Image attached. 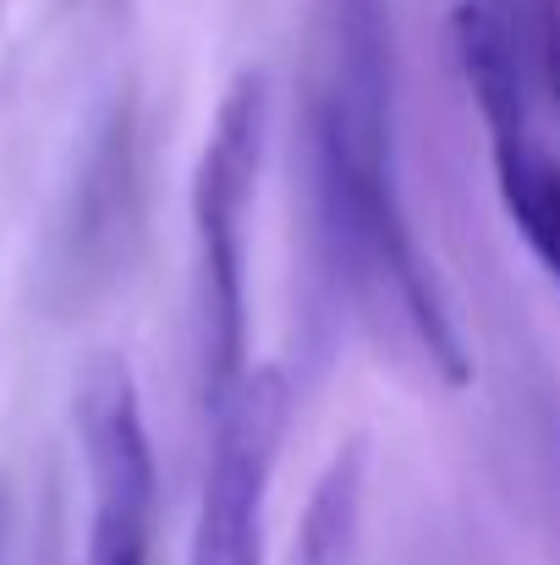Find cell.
I'll return each instance as SVG.
<instances>
[{
	"label": "cell",
	"mask_w": 560,
	"mask_h": 565,
	"mask_svg": "<svg viewBox=\"0 0 560 565\" xmlns=\"http://www.w3.org/2000/svg\"><path fill=\"white\" fill-rule=\"evenodd\" d=\"M303 143L336 269L373 324H390L429 374L462 390L473 379V358L395 188L390 28L379 0L325 6L303 94Z\"/></svg>",
	"instance_id": "6da1fadb"
},
{
	"label": "cell",
	"mask_w": 560,
	"mask_h": 565,
	"mask_svg": "<svg viewBox=\"0 0 560 565\" xmlns=\"http://www.w3.org/2000/svg\"><path fill=\"white\" fill-rule=\"evenodd\" d=\"M270 143V83L236 72L214 105L192 166V313H198V390L214 417L247 379V231Z\"/></svg>",
	"instance_id": "7a4b0ae2"
},
{
	"label": "cell",
	"mask_w": 560,
	"mask_h": 565,
	"mask_svg": "<svg viewBox=\"0 0 560 565\" xmlns=\"http://www.w3.org/2000/svg\"><path fill=\"white\" fill-rule=\"evenodd\" d=\"M72 423L88 472L83 565H149L160 478H155V445H149L138 379L116 352L83 363L72 384Z\"/></svg>",
	"instance_id": "3957f363"
},
{
	"label": "cell",
	"mask_w": 560,
	"mask_h": 565,
	"mask_svg": "<svg viewBox=\"0 0 560 565\" xmlns=\"http://www.w3.org/2000/svg\"><path fill=\"white\" fill-rule=\"evenodd\" d=\"M286 423L292 390L281 369H247V379L209 417V461L187 565H264V516Z\"/></svg>",
	"instance_id": "277c9868"
},
{
	"label": "cell",
	"mask_w": 560,
	"mask_h": 565,
	"mask_svg": "<svg viewBox=\"0 0 560 565\" xmlns=\"http://www.w3.org/2000/svg\"><path fill=\"white\" fill-rule=\"evenodd\" d=\"M138 127L133 110L116 105L110 121L99 127L83 177L72 192V214L61 225V258H55V280L88 291L94 280L116 275V253H127V231H133V198H138Z\"/></svg>",
	"instance_id": "5b68a950"
},
{
	"label": "cell",
	"mask_w": 560,
	"mask_h": 565,
	"mask_svg": "<svg viewBox=\"0 0 560 565\" xmlns=\"http://www.w3.org/2000/svg\"><path fill=\"white\" fill-rule=\"evenodd\" d=\"M489 160H495V192L528 253L545 264V275L560 286V160L533 143L528 105L484 116Z\"/></svg>",
	"instance_id": "8992f818"
},
{
	"label": "cell",
	"mask_w": 560,
	"mask_h": 565,
	"mask_svg": "<svg viewBox=\"0 0 560 565\" xmlns=\"http://www.w3.org/2000/svg\"><path fill=\"white\" fill-rule=\"evenodd\" d=\"M363 478H369V450H363V439H347L308 489V505H303L297 539L286 550V565H358Z\"/></svg>",
	"instance_id": "52a82bcc"
},
{
	"label": "cell",
	"mask_w": 560,
	"mask_h": 565,
	"mask_svg": "<svg viewBox=\"0 0 560 565\" xmlns=\"http://www.w3.org/2000/svg\"><path fill=\"white\" fill-rule=\"evenodd\" d=\"M533 66L560 116V0H533Z\"/></svg>",
	"instance_id": "ba28073f"
}]
</instances>
